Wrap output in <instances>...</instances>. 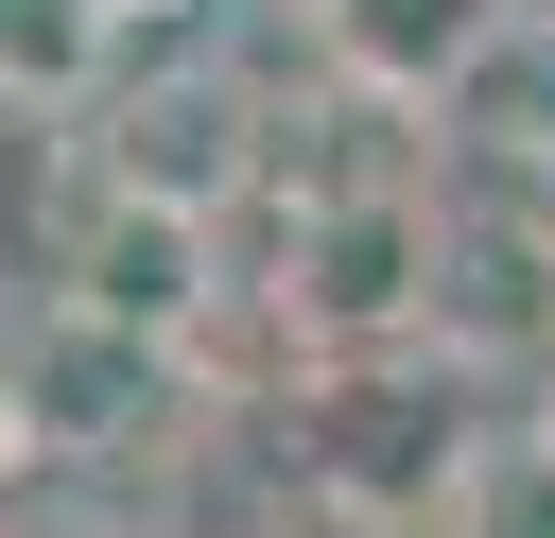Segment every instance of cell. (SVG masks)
I'll use <instances>...</instances> for the list:
<instances>
[{"mask_svg": "<svg viewBox=\"0 0 555 538\" xmlns=\"http://www.w3.org/2000/svg\"><path fill=\"white\" fill-rule=\"evenodd\" d=\"M260 538H468L451 503H347V486H278Z\"/></svg>", "mask_w": 555, "mask_h": 538, "instance_id": "4", "label": "cell"}, {"mask_svg": "<svg viewBox=\"0 0 555 538\" xmlns=\"http://www.w3.org/2000/svg\"><path fill=\"white\" fill-rule=\"evenodd\" d=\"M52 121H69V104H0V278H17V260H35V278L69 260V208H87V156H69Z\"/></svg>", "mask_w": 555, "mask_h": 538, "instance_id": "3", "label": "cell"}, {"mask_svg": "<svg viewBox=\"0 0 555 538\" xmlns=\"http://www.w3.org/2000/svg\"><path fill=\"white\" fill-rule=\"evenodd\" d=\"M520 35H538V52H555V0H520Z\"/></svg>", "mask_w": 555, "mask_h": 538, "instance_id": "5", "label": "cell"}, {"mask_svg": "<svg viewBox=\"0 0 555 538\" xmlns=\"http://www.w3.org/2000/svg\"><path fill=\"white\" fill-rule=\"evenodd\" d=\"M295 35H312V69L330 87H364V104H451V87H486L503 69V35H520V0H295Z\"/></svg>", "mask_w": 555, "mask_h": 538, "instance_id": "2", "label": "cell"}, {"mask_svg": "<svg viewBox=\"0 0 555 538\" xmlns=\"http://www.w3.org/2000/svg\"><path fill=\"white\" fill-rule=\"evenodd\" d=\"M173 434H243L191 399V364L87 295H35L0 330V469H121V451H173Z\"/></svg>", "mask_w": 555, "mask_h": 538, "instance_id": "1", "label": "cell"}]
</instances>
